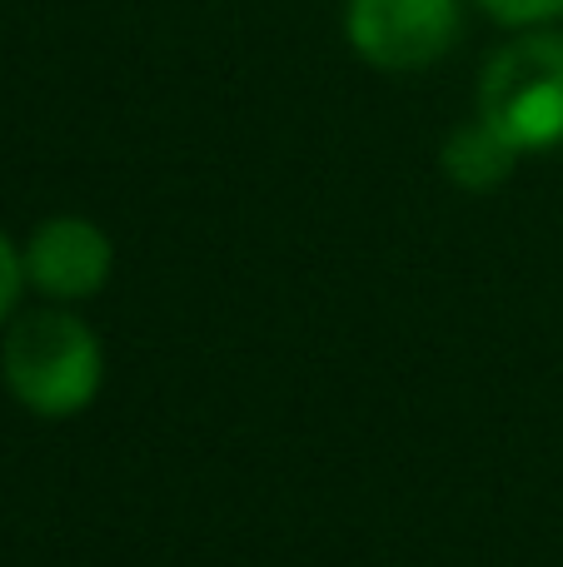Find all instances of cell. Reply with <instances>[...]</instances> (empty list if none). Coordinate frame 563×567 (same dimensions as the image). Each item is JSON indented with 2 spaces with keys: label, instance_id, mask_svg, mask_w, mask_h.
I'll list each match as a JSON object with an SVG mask.
<instances>
[{
  "label": "cell",
  "instance_id": "cell-1",
  "mask_svg": "<svg viewBox=\"0 0 563 567\" xmlns=\"http://www.w3.org/2000/svg\"><path fill=\"white\" fill-rule=\"evenodd\" d=\"M6 383L30 413L40 419H75L90 409L105 383V353L100 339L60 309L25 313L16 329L6 333V353H0Z\"/></svg>",
  "mask_w": 563,
  "mask_h": 567
},
{
  "label": "cell",
  "instance_id": "cell-2",
  "mask_svg": "<svg viewBox=\"0 0 563 567\" xmlns=\"http://www.w3.org/2000/svg\"><path fill=\"white\" fill-rule=\"evenodd\" d=\"M479 120L519 155L563 145V35H519L489 60L479 80Z\"/></svg>",
  "mask_w": 563,
  "mask_h": 567
},
{
  "label": "cell",
  "instance_id": "cell-3",
  "mask_svg": "<svg viewBox=\"0 0 563 567\" xmlns=\"http://www.w3.org/2000/svg\"><path fill=\"white\" fill-rule=\"evenodd\" d=\"M459 0H349L345 35L365 65L414 75L459 45Z\"/></svg>",
  "mask_w": 563,
  "mask_h": 567
},
{
  "label": "cell",
  "instance_id": "cell-4",
  "mask_svg": "<svg viewBox=\"0 0 563 567\" xmlns=\"http://www.w3.org/2000/svg\"><path fill=\"white\" fill-rule=\"evenodd\" d=\"M25 279L35 284L50 299H90L110 284V269H115V249H110L105 229L90 225V219L60 215L45 219V225L30 235L25 245Z\"/></svg>",
  "mask_w": 563,
  "mask_h": 567
},
{
  "label": "cell",
  "instance_id": "cell-5",
  "mask_svg": "<svg viewBox=\"0 0 563 567\" xmlns=\"http://www.w3.org/2000/svg\"><path fill=\"white\" fill-rule=\"evenodd\" d=\"M514 165H519V150L509 145L494 125H484V120L459 125L444 145V175L454 179L459 189H469V195L499 189L509 175H514Z\"/></svg>",
  "mask_w": 563,
  "mask_h": 567
},
{
  "label": "cell",
  "instance_id": "cell-6",
  "mask_svg": "<svg viewBox=\"0 0 563 567\" xmlns=\"http://www.w3.org/2000/svg\"><path fill=\"white\" fill-rule=\"evenodd\" d=\"M479 6L504 25H544L563 16V0H479Z\"/></svg>",
  "mask_w": 563,
  "mask_h": 567
},
{
  "label": "cell",
  "instance_id": "cell-7",
  "mask_svg": "<svg viewBox=\"0 0 563 567\" xmlns=\"http://www.w3.org/2000/svg\"><path fill=\"white\" fill-rule=\"evenodd\" d=\"M20 284H25V259L10 249V239L0 235V319H6L10 309H16L20 299Z\"/></svg>",
  "mask_w": 563,
  "mask_h": 567
}]
</instances>
